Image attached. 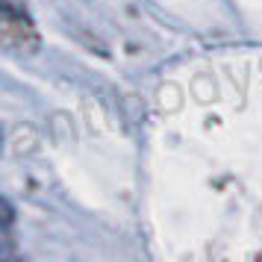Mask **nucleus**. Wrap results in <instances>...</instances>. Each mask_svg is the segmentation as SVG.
I'll return each mask as SVG.
<instances>
[{
  "instance_id": "f257e3e1",
  "label": "nucleus",
  "mask_w": 262,
  "mask_h": 262,
  "mask_svg": "<svg viewBox=\"0 0 262 262\" xmlns=\"http://www.w3.org/2000/svg\"><path fill=\"white\" fill-rule=\"evenodd\" d=\"M0 36L6 48L18 53H36L41 38L33 24V18L27 12L24 0H0Z\"/></svg>"
}]
</instances>
